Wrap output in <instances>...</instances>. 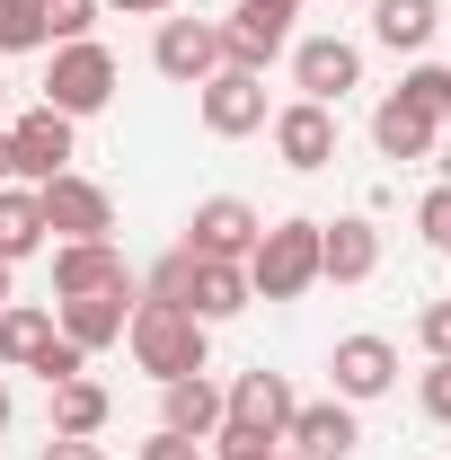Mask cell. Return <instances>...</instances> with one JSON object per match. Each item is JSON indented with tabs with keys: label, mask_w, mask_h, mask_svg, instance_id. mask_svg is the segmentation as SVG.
I'll return each instance as SVG.
<instances>
[{
	"label": "cell",
	"mask_w": 451,
	"mask_h": 460,
	"mask_svg": "<svg viewBox=\"0 0 451 460\" xmlns=\"http://www.w3.org/2000/svg\"><path fill=\"white\" fill-rule=\"evenodd\" d=\"M124 345H133V363H142L160 390H169V381H195V372L213 363V328H204L195 310H177V301H133Z\"/></svg>",
	"instance_id": "cell-1"
},
{
	"label": "cell",
	"mask_w": 451,
	"mask_h": 460,
	"mask_svg": "<svg viewBox=\"0 0 451 460\" xmlns=\"http://www.w3.org/2000/svg\"><path fill=\"white\" fill-rule=\"evenodd\" d=\"M319 284V222H275L257 230V248H248V292L257 301H301V292Z\"/></svg>",
	"instance_id": "cell-2"
},
{
	"label": "cell",
	"mask_w": 451,
	"mask_h": 460,
	"mask_svg": "<svg viewBox=\"0 0 451 460\" xmlns=\"http://www.w3.org/2000/svg\"><path fill=\"white\" fill-rule=\"evenodd\" d=\"M292 407H301V399H292V381L257 363V372H239V381L222 390V434H230V443H283Z\"/></svg>",
	"instance_id": "cell-3"
},
{
	"label": "cell",
	"mask_w": 451,
	"mask_h": 460,
	"mask_svg": "<svg viewBox=\"0 0 451 460\" xmlns=\"http://www.w3.org/2000/svg\"><path fill=\"white\" fill-rule=\"evenodd\" d=\"M115 98V54L98 45V36H80V45H54V71H45V107L54 115H98Z\"/></svg>",
	"instance_id": "cell-4"
},
{
	"label": "cell",
	"mask_w": 451,
	"mask_h": 460,
	"mask_svg": "<svg viewBox=\"0 0 451 460\" xmlns=\"http://www.w3.org/2000/svg\"><path fill=\"white\" fill-rule=\"evenodd\" d=\"M36 204H45V239H115V195L98 177H80V169L45 177Z\"/></svg>",
	"instance_id": "cell-5"
},
{
	"label": "cell",
	"mask_w": 451,
	"mask_h": 460,
	"mask_svg": "<svg viewBox=\"0 0 451 460\" xmlns=\"http://www.w3.org/2000/svg\"><path fill=\"white\" fill-rule=\"evenodd\" d=\"M71 142H80V124H71V115H54L45 98H36V107L9 124V177H18V186L62 177V169H71Z\"/></svg>",
	"instance_id": "cell-6"
},
{
	"label": "cell",
	"mask_w": 451,
	"mask_h": 460,
	"mask_svg": "<svg viewBox=\"0 0 451 460\" xmlns=\"http://www.w3.org/2000/svg\"><path fill=\"white\" fill-rule=\"evenodd\" d=\"M151 71L177 80V89H204L213 71H222V27L213 18H160V36H151Z\"/></svg>",
	"instance_id": "cell-7"
},
{
	"label": "cell",
	"mask_w": 451,
	"mask_h": 460,
	"mask_svg": "<svg viewBox=\"0 0 451 460\" xmlns=\"http://www.w3.org/2000/svg\"><path fill=\"white\" fill-rule=\"evenodd\" d=\"M257 230H266V222H257V204H239V195H204L177 248H195V257H213V266H248Z\"/></svg>",
	"instance_id": "cell-8"
},
{
	"label": "cell",
	"mask_w": 451,
	"mask_h": 460,
	"mask_svg": "<svg viewBox=\"0 0 451 460\" xmlns=\"http://www.w3.org/2000/svg\"><path fill=\"white\" fill-rule=\"evenodd\" d=\"M328 381H337L328 399H345V407L390 399V390H398V345H390V337H372V328H363V337H337V354H328Z\"/></svg>",
	"instance_id": "cell-9"
},
{
	"label": "cell",
	"mask_w": 451,
	"mask_h": 460,
	"mask_svg": "<svg viewBox=\"0 0 451 460\" xmlns=\"http://www.w3.org/2000/svg\"><path fill=\"white\" fill-rule=\"evenodd\" d=\"M195 115H204V133H222V142H239V133H257L266 124V71H213L204 89H195Z\"/></svg>",
	"instance_id": "cell-10"
},
{
	"label": "cell",
	"mask_w": 451,
	"mask_h": 460,
	"mask_svg": "<svg viewBox=\"0 0 451 460\" xmlns=\"http://www.w3.org/2000/svg\"><path fill=\"white\" fill-rule=\"evenodd\" d=\"M71 292H142V284H133L115 239H62L54 248V301H71Z\"/></svg>",
	"instance_id": "cell-11"
},
{
	"label": "cell",
	"mask_w": 451,
	"mask_h": 460,
	"mask_svg": "<svg viewBox=\"0 0 451 460\" xmlns=\"http://www.w3.org/2000/svg\"><path fill=\"white\" fill-rule=\"evenodd\" d=\"M133 301L142 292H71V301H54V337H71L80 354H107V345H124Z\"/></svg>",
	"instance_id": "cell-12"
},
{
	"label": "cell",
	"mask_w": 451,
	"mask_h": 460,
	"mask_svg": "<svg viewBox=\"0 0 451 460\" xmlns=\"http://www.w3.org/2000/svg\"><path fill=\"white\" fill-rule=\"evenodd\" d=\"M283 443H292V460H354L363 425H354V407H345V399H301V407H292V425H283Z\"/></svg>",
	"instance_id": "cell-13"
},
{
	"label": "cell",
	"mask_w": 451,
	"mask_h": 460,
	"mask_svg": "<svg viewBox=\"0 0 451 460\" xmlns=\"http://www.w3.org/2000/svg\"><path fill=\"white\" fill-rule=\"evenodd\" d=\"M275 151L283 169H328L337 160V107H319V98H292V107H275Z\"/></svg>",
	"instance_id": "cell-14"
},
{
	"label": "cell",
	"mask_w": 451,
	"mask_h": 460,
	"mask_svg": "<svg viewBox=\"0 0 451 460\" xmlns=\"http://www.w3.org/2000/svg\"><path fill=\"white\" fill-rule=\"evenodd\" d=\"M354 80H363V54H354L345 36H301V45H292V89H301V98L337 107Z\"/></svg>",
	"instance_id": "cell-15"
},
{
	"label": "cell",
	"mask_w": 451,
	"mask_h": 460,
	"mask_svg": "<svg viewBox=\"0 0 451 460\" xmlns=\"http://www.w3.org/2000/svg\"><path fill=\"white\" fill-rule=\"evenodd\" d=\"M381 275V230L363 222H319V284H372Z\"/></svg>",
	"instance_id": "cell-16"
},
{
	"label": "cell",
	"mask_w": 451,
	"mask_h": 460,
	"mask_svg": "<svg viewBox=\"0 0 451 460\" xmlns=\"http://www.w3.org/2000/svg\"><path fill=\"white\" fill-rule=\"evenodd\" d=\"M434 133H443V124H434V115H416L398 89L372 107V151H381V160H434Z\"/></svg>",
	"instance_id": "cell-17"
},
{
	"label": "cell",
	"mask_w": 451,
	"mask_h": 460,
	"mask_svg": "<svg viewBox=\"0 0 451 460\" xmlns=\"http://www.w3.org/2000/svg\"><path fill=\"white\" fill-rule=\"evenodd\" d=\"M213 27H222V62L230 71H266V62L292 45V27H283V18H257V9H230Z\"/></svg>",
	"instance_id": "cell-18"
},
{
	"label": "cell",
	"mask_w": 451,
	"mask_h": 460,
	"mask_svg": "<svg viewBox=\"0 0 451 460\" xmlns=\"http://www.w3.org/2000/svg\"><path fill=\"white\" fill-rule=\"evenodd\" d=\"M160 425L186 434V443H213V434H222V390H213L204 372H195V381H169V390H160Z\"/></svg>",
	"instance_id": "cell-19"
},
{
	"label": "cell",
	"mask_w": 451,
	"mask_h": 460,
	"mask_svg": "<svg viewBox=\"0 0 451 460\" xmlns=\"http://www.w3.org/2000/svg\"><path fill=\"white\" fill-rule=\"evenodd\" d=\"M372 36L390 54H425L443 36V0H372Z\"/></svg>",
	"instance_id": "cell-20"
},
{
	"label": "cell",
	"mask_w": 451,
	"mask_h": 460,
	"mask_svg": "<svg viewBox=\"0 0 451 460\" xmlns=\"http://www.w3.org/2000/svg\"><path fill=\"white\" fill-rule=\"evenodd\" d=\"M257 292H248V266H213V257H195V292H186V310L213 328V319H239Z\"/></svg>",
	"instance_id": "cell-21"
},
{
	"label": "cell",
	"mask_w": 451,
	"mask_h": 460,
	"mask_svg": "<svg viewBox=\"0 0 451 460\" xmlns=\"http://www.w3.org/2000/svg\"><path fill=\"white\" fill-rule=\"evenodd\" d=\"M107 416H115V399L89 381V372L54 390V434H71V443H98V434H107Z\"/></svg>",
	"instance_id": "cell-22"
},
{
	"label": "cell",
	"mask_w": 451,
	"mask_h": 460,
	"mask_svg": "<svg viewBox=\"0 0 451 460\" xmlns=\"http://www.w3.org/2000/svg\"><path fill=\"white\" fill-rule=\"evenodd\" d=\"M45 337H54V310L45 301H0V363L9 372H27L45 354Z\"/></svg>",
	"instance_id": "cell-23"
},
{
	"label": "cell",
	"mask_w": 451,
	"mask_h": 460,
	"mask_svg": "<svg viewBox=\"0 0 451 460\" xmlns=\"http://www.w3.org/2000/svg\"><path fill=\"white\" fill-rule=\"evenodd\" d=\"M36 248H45V204H36V186H0V257L27 266Z\"/></svg>",
	"instance_id": "cell-24"
},
{
	"label": "cell",
	"mask_w": 451,
	"mask_h": 460,
	"mask_svg": "<svg viewBox=\"0 0 451 460\" xmlns=\"http://www.w3.org/2000/svg\"><path fill=\"white\" fill-rule=\"evenodd\" d=\"M398 98H407L416 115H434V124H443V115H451V71H443V62H407Z\"/></svg>",
	"instance_id": "cell-25"
},
{
	"label": "cell",
	"mask_w": 451,
	"mask_h": 460,
	"mask_svg": "<svg viewBox=\"0 0 451 460\" xmlns=\"http://www.w3.org/2000/svg\"><path fill=\"white\" fill-rule=\"evenodd\" d=\"M36 27H45V45H80L98 27V0H36Z\"/></svg>",
	"instance_id": "cell-26"
},
{
	"label": "cell",
	"mask_w": 451,
	"mask_h": 460,
	"mask_svg": "<svg viewBox=\"0 0 451 460\" xmlns=\"http://www.w3.org/2000/svg\"><path fill=\"white\" fill-rule=\"evenodd\" d=\"M186 292H195V248H169V257L151 266V284H142V301H177V310H186Z\"/></svg>",
	"instance_id": "cell-27"
},
{
	"label": "cell",
	"mask_w": 451,
	"mask_h": 460,
	"mask_svg": "<svg viewBox=\"0 0 451 460\" xmlns=\"http://www.w3.org/2000/svg\"><path fill=\"white\" fill-rule=\"evenodd\" d=\"M27 372H36L45 390H62V381H80V372H89V354H80V345H71V337H45V354H36Z\"/></svg>",
	"instance_id": "cell-28"
},
{
	"label": "cell",
	"mask_w": 451,
	"mask_h": 460,
	"mask_svg": "<svg viewBox=\"0 0 451 460\" xmlns=\"http://www.w3.org/2000/svg\"><path fill=\"white\" fill-rule=\"evenodd\" d=\"M45 27H36V0H0V54H36Z\"/></svg>",
	"instance_id": "cell-29"
},
{
	"label": "cell",
	"mask_w": 451,
	"mask_h": 460,
	"mask_svg": "<svg viewBox=\"0 0 451 460\" xmlns=\"http://www.w3.org/2000/svg\"><path fill=\"white\" fill-rule=\"evenodd\" d=\"M416 345H425L434 363H451V301H425V310H416Z\"/></svg>",
	"instance_id": "cell-30"
},
{
	"label": "cell",
	"mask_w": 451,
	"mask_h": 460,
	"mask_svg": "<svg viewBox=\"0 0 451 460\" xmlns=\"http://www.w3.org/2000/svg\"><path fill=\"white\" fill-rule=\"evenodd\" d=\"M416 230H425V248H443V257H451V186H434V195L416 204Z\"/></svg>",
	"instance_id": "cell-31"
},
{
	"label": "cell",
	"mask_w": 451,
	"mask_h": 460,
	"mask_svg": "<svg viewBox=\"0 0 451 460\" xmlns=\"http://www.w3.org/2000/svg\"><path fill=\"white\" fill-rule=\"evenodd\" d=\"M416 407H425L434 425H451V363H434V372L416 381Z\"/></svg>",
	"instance_id": "cell-32"
},
{
	"label": "cell",
	"mask_w": 451,
	"mask_h": 460,
	"mask_svg": "<svg viewBox=\"0 0 451 460\" xmlns=\"http://www.w3.org/2000/svg\"><path fill=\"white\" fill-rule=\"evenodd\" d=\"M142 460H213V452H204V443H186V434H169V425H160V434L142 443Z\"/></svg>",
	"instance_id": "cell-33"
},
{
	"label": "cell",
	"mask_w": 451,
	"mask_h": 460,
	"mask_svg": "<svg viewBox=\"0 0 451 460\" xmlns=\"http://www.w3.org/2000/svg\"><path fill=\"white\" fill-rule=\"evenodd\" d=\"M213 460H275V443H230V434H213Z\"/></svg>",
	"instance_id": "cell-34"
},
{
	"label": "cell",
	"mask_w": 451,
	"mask_h": 460,
	"mask_svg": "<svg viewBox=\"0 0 451 460\" xmlns=\"http://www.w3.org/2000/svg\"><path fill=\"white\" fill-rule=\"evenodd\" d=\"M45 460H107V443H71V434H54V443H45Z\"/></svg>",
	"instance_id": "cell-35"
},
{
	"label": "cell",
	"mask_w": 451,
	"mask_h": 460,
	"mask_svg": "<svg viewBox=\"0 0 451 460\" xmlns=\"http://www.w3.org/2000/svg\"><path fill=\"white\" fill-rule=\"evenodd\" d=\"M98 9H124V18H169L177 0H98Z\"/></svg>",
	"instance_id": "cell-36"
},
{
	"label": "cell",
	"mask_w": 451,
	"mask_h": 460,
	"mask_svg": "<svg viewBox=\"0 0 451 460\" xmlns=\"http://www.w3.org/2000/svg\"><path fill=\"white\" fill-rule=\"evenodd\" d=\"M239 9H257V18H283V27L301 18V0H239Z\"/></svg>",
	"instance_id": "cell-37"
},
{
	"label": "cell",
	"mask_w": 451,
	"mask_h": 460,
	"mask_svg": "<svg viewBox=\"0 0 451 460\" xmlns=\"http://www.w3.org/2000/svg\"><path fill=\"white\" fill-rule=\"evenodd\" d=\"M9 416H18V399H9V381H0V434H9Z\"/></svg>",
	"instance_id": "cell-38"
},
{
	"label": "cell",
	"mask_w": 451,
	"mask_h": 460,
	"mask_svg": "<svg viewBox=\"0 0 451 460\" xmlns=\"http://www.w3.org/2000/svg\"><path fill=\"white\" fill-rule=\"evenodd\" d=\"M9 284H18V266H9V257H0V301H9Z\"/></svg>",
	"instance_id": "cell-39"
},
{
	"label": "cell",
	"mask_w": 451,
	"mask_h": 460,
	"mask_svg": "<svg viewBox=\"0 0 451 460\" xmlns=\"http://www.w3.org/2000/svg\"><path fill=\"white\" fill-rule=\"evenodd\" d=\"M0 186H9V124H0Z\"/></svg>",
	"instance_id": "cell-40"
},
{
	"label": "cell",
	"mask_w": 451,
	"mask_h": 460,
	"mask_svg": "<svg viewBox=\"0 0 451 460\" xmlns=\"http://www.w3.org/2000/svg\"><path fill=\"white\" fill-rule=\"evenodd\" d=\"M0 98H9V80H0Z\"/></svg>",
	"instance_id": "cell-41"
},
{
	"label": "cell",
	"mask_w": 451,
	"mask_h": 460,
	"mask_svg": "<svg viewBox=\"0 0 451 460\" xmlns=\"http://www.w3.org/2000/svg\"><path fill=\"white\" fill-rule=\"evenodd\" d=\"M275 460H292V452H275Z\"/></svg>",
	"instance_id": "cell-42"
},
{
	"label": "cell",
	"mask_w": 451,
	"mask_h": 460,
	"mask_svg": "<svg viewBox=\"0 0 451 460\" xmlns=\"http://www.w3.org/2000/svg\"><path fill=\"white\" fill-rule=\"evenodd\" d=\"M363 9H372V0H363Z\"/></svg>",
	"instance_id": "cell-43"
}]
</instances>
